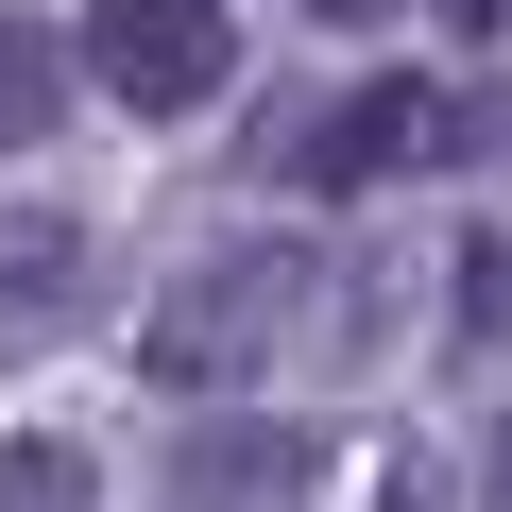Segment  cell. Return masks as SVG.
Wrapping results in <instances>:
<instances>
[{"label": "cell", "mask_w": 512, "mask_h": 512, "mask_svg": "<svg viewBox=\"0 0 512 512\" xmlns=\"http://www.w3.org/2000/svg\"><path fill=\"white\" fill-rule=\"evenodd\" d=\"M274 325H291V256L274 239H205V256H171L154 308H137V376L154 393H256Z\"/></svg>", "instance_id": "obj_1"}, {"label": "cell", "mask_w": 512, "mask_h": 512, "mask_svg": "<svg viewBox=\"0 0 512 512\" xmlns=\"http://www.w3.org/2000/svg\"><path fill=\"white\" fill-rule=\"evenodd\" d=\"M86 291H103L86 222H69V205H0V342H52Z\"/></svg>", "instance_id": "obj_5"}, {"label": "cell", "mask_w": 512, "mask_h": 512, "mask_svg": "<svg viewBox=\"0 0 512 512\" xmlns=\"http://www.w3.org/2000/svg\"><path fill=\"white\" fill-rule=\"evenodd\" d=\"M35 137H69V35L0 18V154H35Z\"/></svg>", "instance_id": "obj_6"}, {"label": "cell", "mask_w": 512, "mask_h": 512, "mask_svg": "<svg viewBox=\"0 0 512 512\" xmlns=\"http://www.w3.org/2000/svg\"><path fill=\"white\" fill-rule=\"evenodd\" d=\"M478 478H495V512H512V410H495V444H478Z\"/></svg>", "instance_id": "obj_11"}, {"label": "cell", "mask_w": 512, "mask_h": 512, "mask_svg": "<svg viewBox=\"0 0 512 512\" xmlns=\"http://www.w3.org/2000/svg\"><path fill=\"white\" fill-rule=\"evenodd\" d=\"M120 120H205L239 86V18L222 0H86V52H69Z\"/></svg>", "instance_id": "obj_2"}, {"label": "cell", "mask_w": 512, "mask_h": 512, "mask_svg": "<svg viewBox=\"0 0 512 512\" xmlns=\"http://www.w3.org/2000/svg\"><path fill=\"white\" fill-rule=\"evenodd\" d=\"M461 359H512V239H461V308H444Z\"/></svg>", "instance_id": "obj_8"}, {"label": "cell", "mask_w": 512, "mask_h": 512, "mask_svg": "<svg viewBox=\"0 0 512 512\" xmlns=\"http://www.w3.org/2000/svg\"><path fill=\"white\" fill-rule=\"evenodd\" d=\"M0 512H103V461L52 444V427H18V444H0Z\"/></svg>", "instance_id": "obj_7"}, {"label": "cell", "mask_w": 512, "mask_h": 512, "mask_svg": "<svg viewBox=\"0 0 512 512\" xmlns=\"http://www.w3.org/2000/svg\"><path fill=\"white\" fill-rule=\"evenodd\" d=\"M393 171H427V86H342V103H308V137H291V188H393Z\"/></svg>", "instance_id": "obj_4"}, {"label": "cell", "mask_w": 512, "mask_h": 512, "mask_svg": "<svg viewBox=\"0 0 512 512\" xmlns=\"http://www.w3.org/2000/svg\"><path fill=\"white\" fill-rule=\"evenodd\" d=\"M308 478H325V444L291 410H205L188 461H171V512H291Z\"/></svg>", "instance_id": "obj_3"}, {"label": "cell", "mask_w": 512, "mask_h": 512, "mask_svg": "<svg viewBox=\"0 0 512 512\" xmlns=\"http://www.w3.org/2000/svg\"><path fill=\"white\" fill-rule=\"evenodd\" d=\"M427 18H444V35H495V18H512V0H427Z\"/></svg>", "instance_id": "obj_10"}, {"label": "cell", "mask_w": 512, "mask_h": 512, "mask_svg": "<svg viewBox=\"0 0 512 512\" xmlns=\"http://www.w3.org/2000/svg\"><path fill=\"white\" fill-rule=\"evenodd\" d=\"M376 512H444V478H427V461L393 444V461H376Z\"/></svg>", "instance_id": "obj_9"}, {"label": "cell", "mask_w": 512, "mask_h": 512, "mask_svg": "<svg viewBox=\"0 0 512 512\" xmlns=\"http://www.w3.org/2000/svg\"><path fill=\"white\" fill-rule=\"evenodd\" d=\"M308 18H342V35H376V18H393V0H308Z\"/></svg>", "instance_id": "obj_12"}]
</instances>
